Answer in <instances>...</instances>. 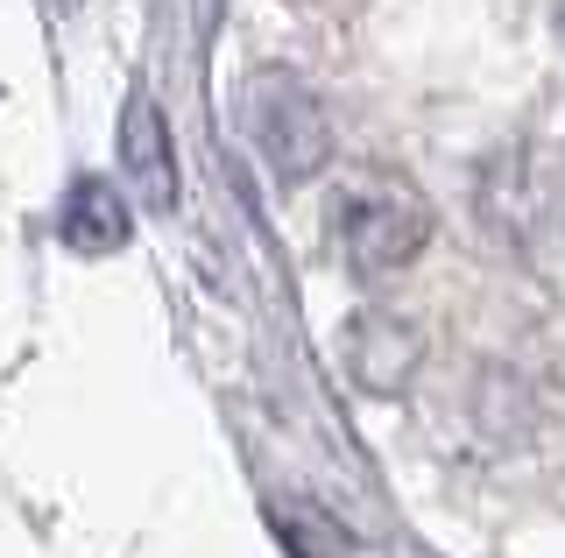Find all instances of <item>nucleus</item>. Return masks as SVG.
Wrapping results in <instances>:
<instances>
[{"instance_id": "obj_1", "label": "nucleus", "mask_w": 565, "mask_h": 558, "mask_svg": "<svg viewBox=\"0 0 565 558\" xmlns=\"http://www.w3.org/2000/svg\"><path fill=\"white\" fill-rule=\"evenodd\" d=\"M332 226H340L347 269L382 276V269H403V261L424 248V234H431V205H424L417 184L367 170V178H353L340 198H332Z\"/></svg>"}, {"instance_id": "obj_2", "label": "nucleus", "mask_w": 565, "mask_h": 558, "mask_svg": "<svg viewBox=\"0 0 565 558\" xmlns=\"http://www.w3.org/2000/svg\"><path fill=\"white\" fill-rule=\"evenodd\" d=\"M276 99H282V114L262 120L255 142H262V155H269L282 178H305V170L318 163V149H326V128H318V107L297 93L290 78H276Z\"/></svg>"}, {"instance_id": "obj_3", "label": "nucleus", "mask_w": 565, "mask_h": 558, "mask_svg": "<svg viewBox=\"0 0 565 558\" xmlns=\"http://www.w3.org/2000/svg\"><path fill=\"white\" fill-rule=\"evenodd\" d=\"M64 234L78 248H120L128 240V205L114 198V184H78L64 205Z\"/></svg>"}]
</instances>
